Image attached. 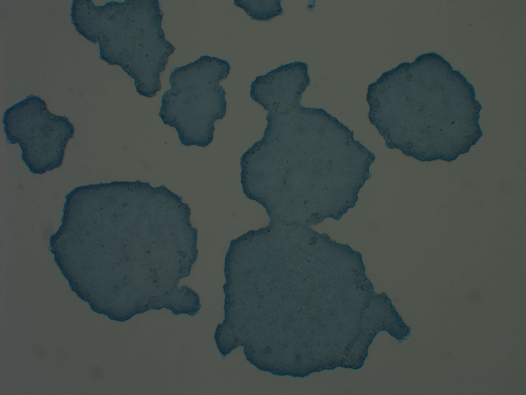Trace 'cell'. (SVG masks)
Instances as JSON below:
<instances>
[{
    "label": "cell",
    "instance_id": "6da1fadb",
    "mask_svg": "<svg viewBox=\"0 0 526 395\" xmlns=\"http://www.w3.org/2000/svg\"><path fill=\"white\" fill-rule=\"evenodd\" d=\"M65 200L49 248L93 311L124 322L151 309L198 310L199 295L179 286L198 254V231L181 196L137 180L78 186Z\"/></svg>",
    "mask_w": 526,
    "mask_h": 395
},
{
    "label": "cell",
    "instance_id": "7a4b0ae2",
    "mask_svg": "<svg viewBox=\"0 0 526 395\" xmlns=\"http://www.w3.org/2000/svg\"><path fill=\"white\" fill-rule=\"evenodd\" d=\"M267 111L262 137L240 159L246 196L271 221L308 226L353 207L375 154L322 108L300 103Z\"/></svg>",
    "mask_w": 526,
    "mask_h": 395
},
{
    "label": "cell",
    "instance_id": "3957f363",
    "mask_svg": "<svg viewBox=\"0 0 526 395\" xmlns=\"http://www.w3.org/2000/svg\"><path fill=\"white\" fill-rule=\"evenodd\" d=\"M366 101L386 146L421 161H454L483 134L473 86L435 52L383 73Z\"/></svg>",
    "mask_w": 526,
    "mask_h": 395
},
{
    "label": "cell",
    "instance_id": "277c9868",
    "mask_svg": "<svg viewBox=\"0 0 526 395\" xmlns=\"http://www.w3.org/2000/svg\"><path fill=\"white\" fill-rule=\"evenodd\" d=\"M70 10L78 33L99 43L100 58L120 66L139 95L155 96L162 86L160 74L176 50L162 28L160 2L110 1L96 6L91 0H74Z\"/></svg>",
    "mask_w": 526,
    "mask_h": 395
},
{
    "label": "cell",
    "instance_id": "5b68a950",
    "mask_svg": "<svg viewBox=\"0 0 526 395\" xmlns=\"http://www.w3.org/2000/svg\"><path fill=\"white\" fill-rule=\"evenodd\" d=\"M230 69L228 61L204 55L171 73V88L162 95L158 116L176 129L183 145L204 148L212 142L214 122L227 112L226 93L219 82Z\"/></svg>",
    "mask_w": 526,
    "mask_h": 395
},
{
    "label": "cell",
    "instance_id": "8992f818",
    "mask_svg": "<svg viewBox=\"0 0 526 395\" xmlns=\"http://www.w3.org/2000/svg\"><path fill=\"white\" fill-rule=\"evenodd\" d=\"M3 123L7 141L19 145L21 158L33 174L59 168L75 132L67 117L52 113L43 99L32 94L6 110Z\"/></svg>",
    "mask_w": 526,
    "mask_h": 395
},
{
    "label": "cell",
    "instance_id": "52a82bcc",
    "mask_svg": "<svg viewBox=\"0 0 526 395\" xmlns=\"http://www.w3.org/2000/svg\"><path fill=\"white\" fill-rule=\"evenodd\" d=\"M308 64L294 61L282 64L251 84L250 96L263 107L300 102L303 93L310 83Z\"/></svg>",
    "mask_w": 526,
    "mask_h": 395
},
{
    "label": "cell",
    "instance_id": "ba28073f",
    "mask_svg": "<svg viewBox=\"0 0 526 395\" xmlns=\"http://www.w3.org/2000/svg\"><path fill=\"white\" fill-rule=\"evenodd\" d=\"M280 1H240L234 4L243 9L251 19L259 21H269L284 13Z\"/></svg>",
    "mask_w": 526,
    "mask_h": 395
}]
</instances>
